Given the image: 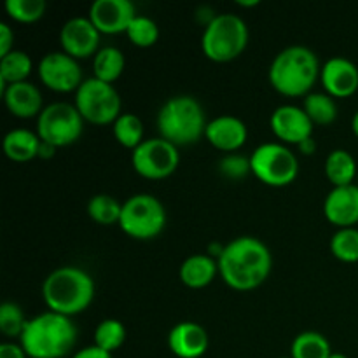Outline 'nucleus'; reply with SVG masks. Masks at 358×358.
<instances>
[{"mask_svg": "<svg viewBox=\"0 0 358 358\" xmlns=\"http://www.w3.org/2000/svg\"><path fill=\"white\" fill-rule=\"evenodd\" d=\"M217 262L224 282L243 292L262 285L273 268L268 245L254 236H238L231 240Z\"/></svg>", "mask_w": 358, "mask_h": 358, "instance_id": "nucleus-1", "label": "nucleus"}, {"mask_svg": "<svg viewBox=\"0 0 358 358\" xmlns=\"http://www.w3.org/2000/svg\"><path fill=\"white\" fill-rule=\"evenodd\" d=\"M77 343V327L70 317L44 311L24 325L20 345L30 358H63Z\"/></svg>", "mask_w": 358, "mask_h": 358, "instance_id": "nucleus-2", "label": "nucleus"}, {"mask_svg": "<svg viewBox=\"0 0 358 358\" xmlns=\"http://www.w3.org/2000/svg\"><path fill=\"white\" fill-rule=\"evenodd\" d=\"M42 297L49 311L73 317L90 308L94 297V280L77 266H62L42 283Z\"/></svg>", "mask_w": 358, "mask_h": 358, "instance_id": "nucleus-3", "label": "nucleus"}, {"mask_svg": "<svg viewBox=\"0 0 358 358\" xmlns=\"http://www.w3.org/2000/svg\"><path fill=\"white\" fill-rule=\"evenodd\" d=\"M320 72V59L310 48L289 45L271 62L269 83L285 96H308Z\"/></svg>", "mask_w": 358, "mask_h": 358, "instance_id": "nucleus-4", "label": "nucleus"}, {"mask_svg": "<svg viewBox=\"0 0 358 358\" xmlns=\"http://www.w3.org/2000/svg\"><path fill=\"white\" fill-rule=\"evenodd\" d=\"M156 121L159 135L177 147L198 142L208 124L201 103L191 94H177L164 101Z\"/></svg>", "mask_w": 358, "mask_h": 358, "instance_id": "nucleus-5", "label": "nucleus"}, {"mask_svg": "<svg viewBox=\"0 0 358 358\" xmlns=\"http://www.w3.org/2000/svg\"><path fill=\"white\" fill-rule=\"evenodd\" d=\"M247 23L234 13L217 14L205 27L201 37V49L212 62L226 63L238 58L248 44Z\"/></svg>", "mask_w": 358, "mask_h": 358, "instance_id": "nucleus-6", "label": "nucleus"}, {"mask_svg": "<svg viewBox=\"0 0 358 358\" xmlns=\"http://www.w3.org/2000/svg\"><path fill=\"white\" fill-rule=\"evenodd\" d=\"M166 208L163 203L156 196L140 192L129 196L122 203L119 227L136 240H150L161 234L166 226Z\"/></svg>", "mask_w": 358, "mask_h": 358, "instance_id": "nucleus-7", "label": "nucleus"}, {"mask_svg": "<svg viewBox=\"0 0 358 358\" xmlns=\"http://www.w3.org/2000/svg\"><path fill=\"white\" fill-rule=\"evenodd\" d=\"M252 173L266 185L285 187L292 184L299 173L297 156L280 142H266L255 147L250 156Z\"/></svg>", "mask_w": 358, "mask_h": 358, "instance_id": "nucleus-8", "label": "nucleus"}, {"mask_svg": "<svg viewBox=\"0 0 358 358\" xmlns=\"http://www.w3.org/2000/svg\"><path fill=\"white\" fill-rule=\"evenodd\" d=\"M77 110L84 121L93 124H114L121 112V96L112 84L103 83L96 77L84 79L79 90L76 91Z\"/></svg>", "mask_w": 358, "mask_h": 358, "instance_id": "nucleus-9", "label": "nucleus"}, {"mask_svg": "<svg viewBox=\"0 0 358 358\" xmlns=\"http://www.w3.org/2000/svg\"><path fill=\"white\" fill-rule=\"evenodd\" d=\"M84 131V117L76 105L55 101L44 107L37 117V135L52 147H66L77 142Z\"/></svg>", "mask_w": 358, "mask_h": 358, "instance_id": "nucleus-10", "label": "nucleus"}, {"mask_svg": "<svg viewBox=\"0 0 358 358\" xmlns=\"http://www.w3.org/2000/svg\"><path fill=\"white\" fill-rule=\"evenodd\" d=\"M180 163L178 147L163 136L147 138L131 152V164L138 175L161 180L173 173Z\"/></svg>", "mask_w": 358, "mask_h": 358, "instance_id": "nucleus-11", "label": "nucleus"}, {"mask_svg": "<svg viewBox=\"0 0 358 358\" xmlns=\"http://www.w3.org/2000/svg\"><path fill=\"white\" fill-rule=\"evenodd\" d=\"M38 77L45 87L58 93L77 91L83 79V69L73 56L65 51L48 52L38 63Z\"/></svg>", "mask_w": 358, "mask_h": 358, "instance_id": "nucleus-12", "label": "nucleus"}, {"mask_svg": "<svg viewBox=\"0 0 358 358\" xmlns=\"http://www.w3.org/2000/svg\"><path fill=\"white\" fill-rule=\"evenodd\" d=\"M100 31L94 27L90 16H73L65 21L59 30V42L66 55L73 56L76 59L94 56L100 49Z\"/></svg>", "mask_w": 358, "mask_h": 358, "instance_id": "nucleus-13", "label": "nucleus"}, {"mask_svg": "<svg viewBox=\"0 0 358 358\" xmlns=\"http://www.w3.org/2000/svg\"><path fill=\"white\" fill-rule=\"evenodd\" d=\"M273 133L285 143L299 145L303 140L313 135V121L308 117L303 107L297 105H280L273 110L269 119Z\"/></svg>", "mask_w": 358, "mask_h": 358, "instance_id": "nucleus-14", "label": "nucleus"}, {"mask_svg": "<svg viewBox=\"0 0 358 358\" xmlns=\"http://www.w3.org/2000/svg\"><path fill=\"white\" fill-rule=\"evenodd\" d=\"M136 14L131 0H94L90 7V20L100 34L108 35L128 30Z\"/></svg>", "mask_w": 358, "mask_h": 358, "instance_id": "nucleus-15", "label": "nucleus"}, {"mask_svg": "<svg viewBox=\"0 0 358 358\" xmlns=\"http://www.w3.org/2000/svg\"><path fill=\"white\" fill-rule=\"evenodd\" d=\"M320 79L332 98H348L358 90V66L346 56H332L322 65Z\"/></svg>", "mask_w": 358, "mask_h": 358, "instance_id": "nucleus-16", "label": "nucleus"}, {"mask_svg": "<svg viewBox=\"0 0 358 358\" xmlns=\"http://www.w3.org/2000/svg\"><path fill=\"white\" fill-rule=\"evenodd\" d=\"M324 213L334 226L355 227L358 224V185L332 187L324 199Z\"/></svg>", "mask_w": 358, "mask_h": 358, "instance_id": "nucleus-17", "label": "nucleus"}, {"mask_svg": "<svg viewBox=\"0 0 358 358\" xmlns=\"http://www.w3.org/2000/svg\"><path fill=\"white\" fill-rule=\"evenodd\" d=\"M206 140L222 152H236L248 138L247 124L236 115H217L208 121L205 131Z\"/></svg>", "mask_w": 358, "mask_h": 358, "instance_id": "nucleus-18", "label": "nucleus"}, {"mask_svg": "<svg viewBox=\"0 0 358 358\" xmlns=\"http://www.w3.org/2000/svg\"><path fill=\"white\" fill-rule=\"evenodd\" d=\"M168 346L178 358H199L210 346L208 332L196 322H178L168 334Z\"/></svg>", "mask_w": 358, "mask_h": 358, "instance_id": "nucleus-19", "label": "nucleus"}, {"mask_svg": "<svg viewBox=\"0 0 358 358\" xmlns=\"http://www.w3.org/2000/svg\"><path fill=\"white\" fill-rule=\"evenodd\" d=\"M2 94L6 107L16 117H38L41 112L44 110V100H42L41 90L30 80L9 84L2 91Z\"/></svg>", "mask_w": 358, "mask_h": 358, "instance_id": "nucleus-20", "label": "nucleus"}, {"mask_svg": "<svg viewBox=\"0 0 358 358\" xmlns=\"http://www.w3.org/2000/svg\"><path fill=\"white\" fill-rule=\"evenodd\" d=\"M219 273V262L208 254H194L189 255L180 266V276L182 283L191 289H203V287L210 285Z\"/></svg>", "mask_w": 358, "mask_h": 358, "instance_id": "nucleus-21", "label": "nucleus"}, {"mask_svg": "<svg viewBox=\"0 0 358 358\" xmlns=\"http://www.w3.org/2000/svg\"><path fill=\"white\" fill-rule=\"evenodd\" d=\"M41 136L27 128H14L3 136V152L9 159L24 163L34 157H38L41 149Z\"/></svg>", "mask_w": 358, "mask_h": 358, "instance_id": "nucleus-22", "label": "nucleus"}, {"mask_svg": "<svg viewBox=\"0 0 358 358\" xmlns=\"http://www.w3.org/2000/svg\"><path fill=\"white\" fill-rule=\"evenodd\" d=\"M325 175L334 187L357 184L358 166L355 157L348 150L334 149L325 159Z\"/></svg>", "mask_w": 358, "mask_h": 358, "instance_id": "nucleus-23", "label": "nucleus"}, {"mask_svg": "<svg viewBox=\"0 0 358 358\" xmlns=\"http://www.w3.org/2000/svg\"><path fill=\"white\" fill-rule=\"evenodd\" d=\"M124 66L126 58L121 49L114 48V45H105V48H100V51L93 58V77L112 84L121 77Z\"/></svg>", "mask_w": 358, "mask_h": 358, "instance_id": "nucleus-24", "label": "nucleus"}, {"mask_svg": "<svg viewBox=\"0 0 358 358\" xmlns=\"http://www.w3.org/2000/svg\"><path fill=\"white\" fill-rule=\"evenodd\" d=\"M34 63L24 51H10L9 55L0 58V91L6 90L9 84L23 83L30 77Z\"/></svg>", "mask_w": 358, "mask_h": 358, "instance_id": "nucleus-25", "label": "nucleus"}, {"mask_svg": "<svg viewBox=\"0 0 358 358\" xmlns=\"http://www.w3.org/2000/svg\"><path fill=\"white\" fill-rule=\"evenodd\" d=\"M331 355V343L317 331L301 332L290 346V358H329Z\"/></svg>", "mask_w": 358, "mask_h": 358, "instance_id": "nucleus-26", "label": "nucleus"}, {"mask_svg": "<svg viewBox=\"0 0 358 358\" xmlns=\"http://www.w3.org/2000/svg\"><path fill=\"white\" fill-rule=\"evenodd\" d=\"M303 108L313 124L327 126L338 119V103L327 93H310L304 96Z\"/></svg>", "mask_w": 358, "mask_h": 358, "instance_id": "nucleus-27", "label": "nucleus"}, {"mask_svg": "<svg viewBox=\"0 0 358 358\" xmlns=\"http://www.w3.org/2000/svg\"><path fill=\"white\" fill-rule=\"evenodd\" d=\"M115 140L122 147L135 150L143 142V122L133 112H122L112 124Z\"/></svg>", "mask_w": 358, "mask_h": 358, "instance_id": "nucleus-28", "label": "nucleus"}, {"mask_svg": "<svg viewBox=\"0 0 358 358\" xmlns=\"http://www.w3.org/2000/svg\"><path fill=\"white\" fill-rule=\"evenodd\" d=\"M87 213L94 222L101 226H112L121 220L122 203L112 198L110 194H94L87 203Z\"/></svg>", "mask_w": 358, "mask_h": 358, "instance_id": "nucleus-29", "label": "nucleus"}, {"mask_svg": "<svg viewBox=\"0 0 358 358\" xmlns=\"http://www.w3.org/2000/svg\"><path fill=\"white\" fill-rule=\"evenodd\" d=\"M126 341V327L115 318H105L94 329V345L108 353H114Z\"/></svg>", "mask_w": 358, "mask_h": 358, "instance_id": "nucleus-30", "label": "nucleus"}, {"mask_svg": "<svg viewBox=\"0 0 358 358\" xmlns=\"http://www.w3.org/2000/svg\"><path fill=\"white\" fill-rule=\"evenodd\" d=\"M331 252L343 262H358V229L341 227L331 238Z\"/></svg>", "mask_w": 358, "mask_h": 358, "instance_id": "nucleus-31", "label": "nucleus"}, {"mask_svg": "<svg viewBox=\"0 0 358 358\" xmlns=\"http://www.w3.org/2000/svg\"><path fill=\"white\" fill-rule=\"evenodd\" d=\"M129 41L138 48H150L159 38V27L156 21L145 14H136L126 30Z\"/></svg>", "mask_w": 358, "mask_h": 358, "instance_id": "nucleus-32", "label": "nucleus"}, {"mask_svg": "<svg viewBox=\"0 0 358 358\" xmlns=\"http://www.w3.org/2000/svg\"><path fill=\"white\" fill-rule=\"evenodd\" d=\"M23 310L13 301H6L0 304V332L6 338H21L27 325Z\"/></svg>", "mask_w": 358, "mask_h": 358, "instance_id": "nucleus-33", "label": "nucleus"}, {"mask_svg": "<svg viewBox=\"0 0 358 358\" xmlns=\"http://www.w3.org/2000/svg\"><path fill=\"white\" fill-rule=\"evenodd\" d=\"M45 0H7L6 10L20 23H35L45 14Z\"/></svg>", "mask_w": 358, "mask_h": 358, "instance_id": "nucleus-34", "label": "nucleus"}, {"mask_svg": "<svg viewBox=\"0 0 358 358\" xmlns=\"http://www.w3.org/2000/svg\"><path fill=\"white\" fill-rule=\"evenodd\" d=\"M219 171L222 177L229 178V180H243L252 171L250 157L236 152L226 154L224 157H220Z\"/></svg>", "mask_w": 358, "mask_h": 358, "instance_id": "nucleus-35", "label": "nucleus"}, {"mask_svg": "<svg viewBox=\"0 0 358 358\" xmlns=\"http://www.w3.org/2000/svg\"><path fill=\"white\" fill-rule=\"evenodd\" d=\"M14 45V31L13 28L9 27L7 23H0V58L6 55H9Z\"/></svg>", "mask_w": 358, "mask_h": 358, "instance_id": "nucleus-36", "label": "nucleus"}, {"mask_svg": "<svg viewBox=\"0 0 358 358\" xmlns=\"http://www.w3.org/2000/svg\"><path fill=\"white\" fill-rule=\"evenodd\" d=\"M23 346L16 343H2L0 345V358H27Z\"/></svg>", "mask_w": 358, "mask_h": 358, "instance_id": "nucleus-37", "label": "nucleus"}, {"mask_svg": "<svg viewBox=\"0 0 358 358\" xmlns=\"http://www.w3.org/2000/svg\"><path fill=\"white\" fill-rule=\"evenodd\" d=\"M72 358H112V353L105 352V350L98 348L96 345L86 346V348L79 350Z\"/></svg>", "mask_w": 358, "mask_h": 358, "instance_id": "nucleus-38", "label": "nucleus"}, {"mask_svg": "<svg viewBox=\"0 0 358 358\" xmlns=\"http://www.w3.org/2000/svg\"><path fill=\"white\" fill-rule=\"evenodd\" d=\"M297 149H299V152L304 154V156H313V154L317 152V142H315L313 136H310V138L303 140V142L297 145Z\"/></svg>", "mask_w": 358, "mask_h": 358, "instance_id": "nucleus-39", "label": "nucleus"}, {"mask_svg": "<svg viewBox=\"0 0 358 358\" xmlns=\"http://www.w3.org/2000/svg\"><path fill=\"white\" fill-rule=\"evenodd\" d=\"M56 152V147H52L51 143L41 142V149H38V157H44V159H49L52 157V154Z\"/></svg>", "mask_w": 358, "mask_h": 358, "instance_id": "nucleus-40", "label": "nucleus"}, {"mask_svg": "<svg viewBox=\"0 0 358 358\" xmlns=\"http://www.w3.org/2000/svg\"><path fill=\"white\" fill-rule=\"evenodd\" d=\"M236 3L238 6H241V7H254V6H259V0H236Z\"/></svg>", "mask_w": 358, "mask_h": 358, "instance_id": "nucleus-41", "label": "nucleus"}, {"mask_svg": "<svg viewBox=\"0 0 358 358\" xmlns=\"http://www.w3.org/2000/svg\"><path fill=\"white\" fill-rule=\"evenodd\" d=\"M352 129H353V133H355V136L358 138V110L355 112V114H353V117H352Z\"/></svg>", "mask_w": 358, "mask_h": 358, "instance_id": "nucleus-42", "label": "nucleus"}, {"mask_svg": "<svg viewBox=\"0 0 358 358\" xmlns=\"http://www.w3.org/2000/svg\"><path fill=\"white\" fill-rule=\"evenodd\" d=\"M329 358H348V357H346L345 353H341V352H332V355Z\"/></svg>", "mask_w": 358, "mask_h": 358, "instance_id": "nucleus-43", "label": "nucleus"}, {"mask_svg": "<svg viewBox=\"0 0 358 358\" xmlns=\"http://www.w3.org/2000/svg\"><path fill=\"white\" fill-rule=\"evenodd\" d=\"M282 358H290V357H282Z\"/></svg>", "mask_w": 358, "mask_h": 358, "instance_id": "nucleus-44", "label": "nucleus"}, {"mask_svg": "<svg viewBox=\"0 0 358 358\" xmlns=\"http://www.w3.org/2000/svg\"><path fill=\"white\" fill-rule=\"evenodd\" d=\"M357 185H358V177H357Z\"/></svg>", "mask_w": 358, "mask_h": 358, "instance_id": "nucleus-45", "label": "nucleus"}]
</instances>
